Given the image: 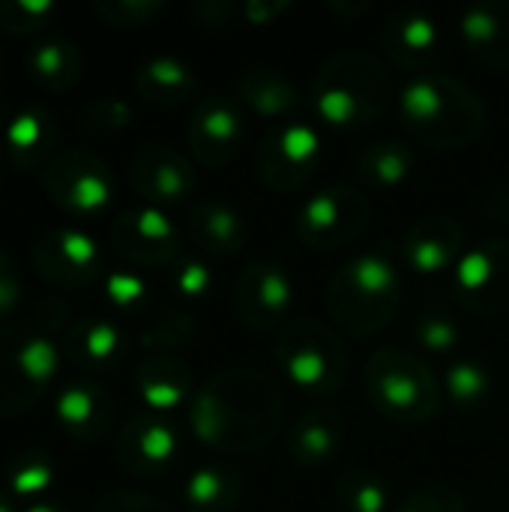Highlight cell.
<instances>
[{"mask_svg":"<svg viewBox=\"0 0 509 512\" xmlns=\"http://www.w3.org/2000/svg\"><path fill=\"white\" fill-rule=\"evenodd\" d=\"M438 18H432L420 6H402L387 15L381 27V48L387 60L399 69L420 72L438 57Z\"/></svg>","mask_w":509,"mask_h":512,"instance_id":"18","label":"cell"},{"mask_svg":"<svg viewBox=\"0 0 509 512\" xmlns=\"http://www.w3.org/2000/svg\"><path fill=\"white\" fill-rule=\"evenodd\" d=\"M453 291L459 309L471 315L509 312V240L489 237L468 246L453 270Z\"/></svg>","mask_w":509,"mask_h":512,"instance_id":"9","label":"cell"},{"mask_svg":"<svg viewBox=\"0 0 509 512\" xmlns=\"http://www.w3.org/2000/svg\"><path fill=\"white\" fill-rule=\"evenodd\" d=\"M231 306L240 324L255 333L285 327L294 306V279L279 261H252L234 279Z\"/></svg>","mask_w":509,"mask_h":512,"instance_id":"10","label":"cell"},{"mask_svg":"<svg viewBox=\"0 0 509 512\" xmlns=\"http://www.w3.org/2000/svg\"><path fill=\"white\" fill-rule=\"evenodd\" d=\"M234 87H237V102L246 105L261 120H270L273 126L288 123L303 105L300 87L288 75L267 66H252L240 72Z\"/></svg>","mask_w":509,"mask_h":512,"instance_id":"22","label":"cell"},{"mask_svg":"<svg viewBox=\"0 0 509 512\" xmlns=\"http://www.w3.org/2000/svg\"><path fill=\"white\" fill-rule=\"evenodd\" d=\"M402 306V276L384 249L345 261L324 288L330 324L348 339H372L393 324Z\"/></svg>","mask_w":509,"mask_h":512,"instance_id":"3","label":"cell"},{"mask_svg":"<svg viewBox=\"0 0 509 512\" xmlns=\"http://www.w3.org/2000/svg\"><path fill=\"white\" fill-rule=\"evenodd\" d=\"M0 512H12V504H9V501H6L3 495H0Z\"/></svg>","mask_w":509,"mask_h":512,"instance_id":"48","label":"cell"},{"mask_svg":"<svg viewBox=\"0 0 509 512\" xmlns=\"http://www.w3.org/2000/svg\"><path fill=\"white\" fill-rule=\"evenodd\" d=\"M444 396L465 414L480 411L489 405L492 390H495V378L489 372V366H483L474 357H459L444 369Z\"/></svg>","mask_w":509,"mask_h":512,"instance_id":"29","label":"cell"},{"mask_svg":"<svg viewBox=\"0 0 509 512\" xmlns=\"http://www.w3.org/2000/svg\"><path fill=\"white\" fill-rule=\"evenodd\" d=\"M132 189L150 207H171L186 201L195 192V165L168 144H147L135 153L129 165Z\"/></svg>","mask_w":509,"mask_h":512,"instance_id":"14","label":"cell"},{"mask_svg":"<svg viewBox=\"0 0 509 512\" xmlns=\"http://www.w3.org/2000/svg\"><path fill=\"white\" fill-rule=\"evenodd\" d=\"M6 144L21 165H33L39 150L48 147V114L42 108L15 114L6 126Z\"/></svg>","mask_w":509,"mask_h":512,"instance_id":"34","label":"cell"},{"mask_svg":"<svg viewBox=\"0 0 509 512\" xmlns=\"http://www.w3.org/2000/svg\"><path fill=\"white\" fill-rule=\"evenodd\" d=\"M105 297L111 306H117L120 312L138 309L147 300V282L138 273L129 270H117L105 279Z\"/></svg>","mask_w":509,"mask_h":512,"instance_id":"40","label":"cell"},{"mask_svg":"<svg viewBox=\"0 0 509 512\" xmlns=\"http://www.w3.org/2000/svg\"><path fill=\"white\" fill-rule=\"evenodd\" d=\"M411 141L432 150L471 147L489 123L486 102L447 72H417L396 96Z\"/></svg>","mask_w":509,"mask_h":512,"instance_id":"2","label":"cell"},{"mask_svg":"<svg viewBox=\"0 0 509 512\" xmlns=\"http://www.w3.org/2000/svg\"><path fill=\"white\" fill-rule=\"evenodd\" d=\"M372 219V201L360 186L333 183L303 201L294 219V234L306 249L336 252L354 243Z\"/></svg>","mask_w":509,"mask_h":512,"instance_id":"7","label":"cell"},{"mask_svg":"<svg viewBox=\"0 0 509 512\" xmlns=\"http://www.w3.org/2000/svg\"><path fill=\"white\" fill-rule=\"evenodd\" d=\"M18 297H21L18 276L12 273L9 261L0 255V318H3V315H9V312L18 306Z\"/></svg>","mask_w":509,"mask_h":512,"instance_id":"46","label":"cell"},{"mask_svg":"<svg viewBox=\"0 0 509 512\" xmlns=\"http://www.w3.org/2000/svg\"><path fill=\"white\" fill-rule=\"evenodd\" d=\"M111 243L126 261L141 267H162L180 258L177 225L165 210L150 204L117 216L111 225Z\"/></svg>","mask_w":509,"mask_h":512,"instance_id":"13","label":"cell"},{"mask_svg":"<svg viewBox=\"0 0 509 512\" xmlns=\"http://www.w3.org/2000/svg\"><path fill=\"white\" fill-rule=\"evenodd\" d=\"M414 342L438 357H447L453 351H459L462 345V321L456 315V309L444 306V303H429L423 309H417L414 315Z\"/></svg>","mask_w":509,"mask_h":512,"instance_id":"31","label":"cell"},{"mask_svg":"<svg viewBox=\"0 0 509 512\" xmlns=\"http://www.w3.org/2000/svg\"><path fill=\"white\" fill-rule=\"evenodd\" d=\"M69 348H72L75 363L90 366V369H111L123 357L126 339L117 324H111L105 318H93L72 330Z\"/></svg>","mask_w":509,"mask_h":512,"instance_id":"28","label":"cell"},{"mask_svg":"<svg viewBox=\"0 0 509 512\" xmlns=\"http://www.w3.org/2000/svg\"><path fill=\"white\" fill-rule=\"evenodd\" d=\"M96 512H171L159 498L144 495V492H111L105 495Z\"/></svg>","mask_w":509,"mask_h":512,"instance_id":"42","label":"cell"},{"mask_svg":"<svg viewBox=\"0 0 509 512\" xmlns=\"http://www.w3.org/2000/svg\"><path fill=\"white\" fill-rule=\"evenodd\" d=\"M465 252H468L465 228L444 213L417 219L402 240V258L417 276H438L456 270Z\"/></svg>","mask_w":509,"mask_h":512,"instance_id":"15","label":"cell"},{"mask_svg":"<svg viewBox=\"0 0 509 512\" xmlns=\"http://www.w3.org/2000/svg\"><path fill=\"white\" fill-rule=\"evenodd\" d=\"M363 390L375 414L396 426H423L444 408V384L408 348H378L363 366Z\"/></svg>","mask_w":509,"mask_h":512,"instance_id":"5","label":"cell"},{"mask_svg":"<svg viewBox=\"0 0 509 512\" xmlns=\"http://www.w3.org/2000/svg\"><path fill=\"white\" fill-rule=\"evenodd\" d=\"M192 15H198L204 24L210 27H231L240 15V3H231V0H207V3H198L192 6Z\"/></svg>","mask_w":509,"mask_h":512,"instance_id":"44","label":"cell"},{"mask_svg":"<svg viewBox=\"0 0 509 512\" xmlns=\"http://www.w3.org/2000/svg\"><path fill=\"white\" fill-rule=\"evenodd\" d=\"M285 399L279 384L252 366H231L207 378L189 402L192 435L216 453L249 456L279 438Z\"/></svg>","mask_w":509,"mask_h":512,"instance_id":"1","label":"cell"},{"mask_svg":"<svg viewBox=\"0 0 509 512\" xmlns=\"http://www.w3.org/2000/svg\"><path fill=\"white\" fill-rule=\"evenodd\" d=\"M342 444H345V417L330 405L303 408L285 432L288 456L300 468L330 465L339 456Z\"/></svg>","mask_w":509,"mask_h":512,"instance_id":"19","label":"cell"},{"mask_svg":"<svg viewBox=\"0 0 509 512\" xmlns=\"http://www.w3.org/2000/svg\"><path fill=\"white\" fill-rule=\"evenodd\" d=\"M51 477H54V468L45 453L18 456L9 468V489L18 498H30V495H39L42 489H48Z\"/></svg>","mask_w":509,"mask_h":512,"instance_id":"37","label":"cell"},{"mask_svg":"<svg viewBox=\"0 0 509 512\" xmlns=\"http://www.w3.org/2000/svg\"><path fill=\"white\" fill-rule=\"evenodd\" d=\"M282 375L315 399L336 396L348 381V348L339 330L318 318H291L273 339Z\"/></svg>","mask_w":509,"mask_h":512,"instance_id":"6","label":"cell"},{"mask_svg":"<svg viewBox=\"0 0 509 512\" xmlns=\"http://www.w3.org/2000/svg\"><path fill=\"white\" fill-rule=\"evenodd\" d=\"M393 512H471V507L459 489L444 483H429L408 492L399 504H393Z\"/></svg>","mask_w":509,"mask_h":512,"instance_id":"36","label":"cell"},{"mask_svg":"<svg viewBox=\"0 0 509 512\" xmlns=\"http://www.w3.org/2000/svg\"><path fill=\"white\" fill-rule=\"evenodd\" d=\"M321 162V135L315 126L303 120L276 123L264 132L258 153H255V171L261 183L279 195L300 192L309 186Z\"/></svg>","mask_w":509,"mask_h":512,"instance_id":"8","label":"cell"},{"mask_svg":"<svg viewBox=\"0 0 509 512\" xmlns=\"http://www.w3.org/2000/svg\"><path fill=\"white\" fill-rule=\"evenodd\" d=\"M246 498V480L237 468L207 462L195 468L183 486V504L189 512H237Z\"/></svg>","mask_w":509,"mask_h":512,"instance_id":"25","label":"cell"},{"mask_svg":"<svg viewBox=\"0 0 509 512\" xmlns=\"http://www.w3.org/2000/svg\"><path fill=\"white\" fill-rule=\"evenodd\" d=\"M135 90L150 105L171 108V105L186 102L198 90V78H195L192 66L183 63L180 57H174V54H156V57H147L138 66V72H135Z\"/></svg>","mask_w":509,"mask_h":512,"instance_id":"26","label":"cell"},{"mask_svg":"<svg viewBox=\"0 0 509 512\" xmlns=\"http://www.w3.org/2000/svg\"><path fill=\"white\" fill-rule=\"evenodd\" d=\"M336 501L345 512H393L387 477L369 468H348L336 480Z\"/></svg>","mask_w":509,"mask_h":512,"instance_id":"30","label":"cell"},{"mask_svg":"<svg viewBox=\"0 0 509 512\" xmlns=\"http://www.w3.org/2000/svg\"><path fill=\"white\" fill-rule=\"evenodd\" d=\"M27 66H30V75L45 84V87H69L75 78H78V51L72 42H63V39H45V42H36L27 54Z\"/></svg>","mask_w":509,"mask_h":512,"instance_id":"32","label":"cell"},{"mask_svg":"<svg viewBox=\"0 0 509 512\" xmlns=\"http://www.w3.org/2000/svg\"><path fill=\"white\" fill-rule=\"evenodd\" d=\"M12 363L18 369V375L30 384V387H48L60 369V351L51 339L45 336H30V339H21L15 354H12Z\"/></svg>","mask_w":509,"mask_h":512,"instance_id":"33","label":"cell"},{"mask_svg":"<svg viewBox=\"0 0 509 512\" xmlns=\"http://www.w3.org/2000/svg\"><path fill=\"white\" fill-rule=\"evenodd\" d=\"M189 150L204 168H225L243 147L246 123L234 96H201L189 120Z\"/></svg>","mask_w":509,"mask_h":512,"instance_id":"11","label":"cell"},{"mask_svg":"<svg viewBox=\"0 0 509 512\" xmlns=\"http://www.w3.org/2000/svg\"><path fill=\"white\" fill-rule=\"evenodd\" d=\"M291 9L288 0H246L240 3V15L243 21H249L252 27H264V24H273L279 15H285Z\"/></svg>","mask_w":509,"mask_h":512,"instance_id":"45","label":"cell"},{"mask_svg":"<svg viewBox=\"0 0 509 512\" xmlns=\"http://www.w3.org/2000/svg\"><path fill=\"white\" fill-rule=\"evenodd\" d=\"M48 192L63 210L75 216H93L111 204L114 177L108 165L93 153L69 150L60 159H54L48 171Z\"/></svg>","mask_w":509,"mask_h":512,"instance_id":"12","label":"cell"},{"mask_svg":"<svg viewBox=\"0 0 509 512\" xmlns=\"http://www.w3.org/2000/svg\"><path fill=\"white\" fill-rule=\"evenodd\" d=\"M54 417L60 426H66V432L72 438L96 441L108 432V426L114 420V399L99 384L75 381L60 390Z\"/></svg>","mask_w":509,"mask_h":512,"instance_id":"24","label":"cell"},{"mask_svg":"<svg viewBox=\"0 0 509 512\" xmlns=\"http://www.w3.org/2000/svg\"><path fill=\"white\" fill-rule=\"evenodd\" d=\"M414 147L402 138H381L357 156V177L369 189H399L414 174Z\"/></svg>","mask_w":509,"mask_h":512,"instance_id":"27","label":"cell"},{"mask_svg":"<svg viewBox=\"0 0 509 512\" xmlns=\"http://www.w3.org/2000/svg\"><path fill=\"white\" fill-rule=\"evenodd\" d=\"M459 39L465 54L495 72H509V3L477 0L459 12Z\"/></svg>","mask_w":509,"mask_h":512,"instance_id":"17","label":"cell"},{"mask_svg":"<svg viewBox=\"0 0 509 512\" xmlns=\"http://www.w3.org/2000/svg\"><path fill=\"white\" fill-rule=\"evenodd\" d=\"M213 267L204 258H177L171 264V288L186 300H201L213 288Z\"/></svg>","mask_w":509,"mask_h":512,"instance_id":"38","label":"cell"},{"mask_svg":"<svg viewBox=\"0 0 509 512\" xmlns=\"http://www.w3.org/2000/svg\"><path fill=\"white\" fill-rule=\"evenodd\" d=\"M24 512H60L57 507H51V504H33V507H27Z\"/></svg>","mask_w":509,"mask_h":512,"instance_id":"47","label":"cell"},{"mask_svg":"<svg viewBox=\"0 0 509 512\" xmlns=\"http://www.w3.org/2000/svg\"><path fill=\"white\" fill-rule=\"evenodd\" d=\"M54 9L51 0H15V3H3L0 6V27H12L15 18L21 21V33L33 30V27H42L45 15Z\"/></svg>","mask_w":509,"mask_h":512,"instance_id":"41","label":"cell"},{"mask_svg":"<svg viewBox=\"0 0 509 512\" xmlns=\"http://www.w3.org/2000/svg\"><path fill=\"white\" fill-rule=\"evenodd\" d=\"M129 120H132V111L120 99H102L87 114V126L93 129H123L129 126Z\"/></svg>","mask_w":509,"mask_h":512,"instance_id":"43","label":"cell"},{"mask_svg":"<svg viewBox=\"0 0 509 512\" xmlns=\"http://www.w3.org/2000/svg\"><path fill=\"white\" fill-rule=\"evenodd\" d=\"M135 387L150 414H168L183 405L189 408L198 390L192 369L174 354H153L141 360V366L135 369Z\"/></svg>","mask_w":509,"mask_h":512,"instance_id":"21","label":"cell"},{"mask_svg":"<svg viewBox=\"0 0 509 512\" xmlns=\"http://www.w3.org/2000/svg\"><path fill=\"white\" fill-rule=\"evenodd\" d=\"M36 261H39L36 267H42V273L51 282L78 288L99 273L102 255L90 234L63 228V231H51L48 237H42L36 249Z\"/></svg>","mask_w":509,"mask_h":512,"instance_id":"20","label":"cell"},{"mask_svg":"<svg viewBox=\"0 0 509 512\" xmlns=\"http://www.w3.org/2000/svg\"><path fill=\"white\" fill-rule=\"evenodd\" d=\"M198 333V321L189 312H159L141 333V348L153 354H171L192 342Z\"/></svg>","mask_w":509,"mask_h":512,"instance_id":"35","label":"cell"},{"mask_svg":"<svg viewBox=\"0 0 509 512\" xmlns=\"http://www.w3.org/2000/svg\"><path fill=\"white\" fill-rule=\"evenodd\" d=\"M180 453V432L162 414L132 417L117 438V459L129 474L150 477L165 471Z\"/></svg>","mask_w":509,"mask_h":512,"instance_id":"16","label":"cell"},{"mask_svg":"<svg viewBox=\"0 0 509 512\" xmlns=\"http://www.w3.org/2000/svg\"><path fill=\"white\" fill-rule=\"evenodd\" d=\"M315 117L333 129H363L393 102V75L378 54L339 51L327 57L309 87Z\"/></svg>","mask_w":509,"mask_h":512,"instance_id":"4","label":"cell"},{"mask_svg":"<svg viewBox=\"0 0 509 512\" xmlns=\"http://www.w3.org/2000/svg\"><path fill=\"white\" fill-rule=\"evenodd\" d=\"M96 12L114 27H141L162 12L159 0H99Z\"/></svg>","mask_w":509,"mask_h":512,"instance_id":"39","label":"cell"},{"mask_svg":"<svg viewBox=\"0 0 509 512\" xmlns=\"http://www.w3.org/2000/svg\"><path fill=\"white\" fill-rule=\"evenodd\" d=\"M186 231L210 258H234L246 246V216L225 201H198L189 210Z\"/></svg>","mask_w":509,"mask_h":512,"instance_id":"23","label":"cell"}]
</instances>
